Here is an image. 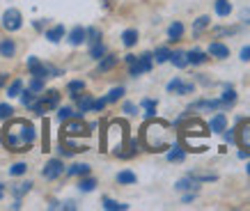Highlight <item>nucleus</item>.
Instances as JSON below:
<instances>
[{"mask_svg":"<svg viewBox=\"0 0 250 211\" xmlns=\"http://www.w3.org/2000/svg\"><path fill=\"white\" fill-rule=\"evenodd\" d=\"M92 128H94V124H85L83 117H78V115H74V117H69L67 122H64V127H62V138H76V136H87Z\"/></svg>","mask_w":250,"mask_h":211,"instance_id":"nucleus-4","label":"nucleus"},{"mask_svg":"<svg viewBox=\"0 0 250 211\" xmlns=\"http://www.w3.org/2000/svg\"><path fill=\"white\" fill-rule=\"evenodd\" d=\"M42 149L44 151H48L51 149V143H48V120H44V124H42Z\"/></svg>","mask_w":250,"mask_h":211,"instance_id":"nucleus-42","label":"nucleus"},{"mask_svg":"<svg viewBox=\"0 0 250 211\" xmlns=\"http://www.w3.org/2000/svg\"><path fill=\"white\" fill-rule=\"evenodd\" d=\"M170 124L163 120H147V124L143 127L140 140H143L145 149L149 151H166L170 147Z\"/></svg>","mask_w":250,"mask_h":211,"instance_id":"nucleus-2","label":"nucleus"},{"mask_svg":"<svg viewBox=\"0 0 250 211\" xmlns=\"http://www.w3.org/2000/svg\"><path fill=\"white\" fill-rule=\"evenodd\" d=\"M239 131V138H236V143L241 145L243 149H250V120H243L241 128H236Z\"/></svg>","mask_w":250,"mask_h":211,"instance_id":"nucleus-10","label":"nucleus"},{"mask_svg":"<svg viewBox=\"0 0 250 211\" xmlns=\"http://www.w3.org/2000/svg\"><path fill=\"white\" fill-rule=\"evenodd\" d=\"M60 209H67V211H76L78 207H76V202H71V200H69V202L60 204Z\"/></svg>","mask_w":250,"mask_h":211,"instance_id":"nucleus-50","label":"nucleus"},{"mask_svg":"<svg viewBox=\"0 0 250 211\" xmlns=\"http://www.w3.org/2000/svg\"><path fill=\"white\" fill-rule=\"evenodd\" d=\"M170 53H172V51H170L167 46H159V48L152 53V58L156 60V64H163V62L170 60Z\"/></svg>","mask_w":250,"mask_h":211,"instance_id":"nucleus-30","label":"nucleus"},{"mask_svg":"<svg viewBox=\"0 0 250 211\" xmlns=\"http://www.w3.org/2000/svg\"><path fill=\"white\" fill-rule=\"evenodd\" d=\"M167 161L170 163H182L184 158H186V149H184V145L182 143H177L174 147H167Z\"/></svg>","mask_w":250,"mask_h":211,"instance_id":"nucleus-11","label":"nucleus"},{"mask_svg":"<svg viewBox=\"0 0 250 211\" xmlns=\"http://www.w3.org/2000/svg\"><path fill=\"white\" fill-rule=\"evenodd\" d=\"M195 200V193H188V195H184V202L188 204V202H193Z\"/></svg>","mask_w":250,"mask_h":211,"instance_id":"nucleus-55","label":"nucleus"},{"mask_svg":"<svg viewBox=\"0 0 250 211\" xmlns=\"http://www.w3.org/2000/svg\"><path fill=\"white\" fill-rule=\"evenodd\" d=\"M246 172H248V174H250V163H248V168H246Z\"/></svg>","mask_w":250,"mask_h":211,"instance_id":"nucleus-61","label":"nucleus"},{"mask_svg":"<svg viewBox=\"0 0 250 211\" xmlns=\"http://www.w3.org/2000/svg\"><path fill=\"white\" fill-rule=\"evenodd\" d=\"M124 113L126 115H138V106L131 104V101H126V104H124Z\"/></svg>","mask_w":250,"mask_h":211,"instance_id":"nucleus-48","label":"nucleus"},{"mask_svg":"<svg viewBox=\"0 0 250 211\" xmlns=\"http://www.w3.org/2000/svg\"><path fill=\"white\" fill-rule=\"evenodd\" d=\"M236 32H239V28H216L213 35H216V37H223V35H236Z\"/></svg>","mask_w":250,"mask_h":211,"instance_id":"nucleus-47","label":"nucleus"},{"mask_svg":"<svg viewBox=\"0 0 250 211\" xmlns=\"http://www.w3.org/2000/svg\"><path fill=\"white\" fill-rule=\"evenodd\" d=\"M35 30H44V21H35Z\"/></svg>","mask_w":250,"mask_h":211,"instance_id":"nucleus-57","label":"nucleus"},{"mask_svg":"<svg viewBox=\"0 0 250 211\" xmlns=\"http://www.w3.org/2000/svg\"><path fill=\"white\" fill-rule=\"evenodd\" d=\"M28 172V166H25V163H14V166L9 168V174H12V177H21V174H25Z\"/></svg>","mask_w":250,"mask_h":211,"instance_id":"nucleus-44","label":"nucleus"},{"mask_svg":"<svg viewBox=\"0 0 250 211\" xmlns=\"http://www.w3.org/2000/svg\"><path fill=\"white\" fill-rule=\"evenodd\" d=\"M69 94H71V99L76 97V94H81V92H85V81H69L67 85Z\"/></svg>","mask_w":250,"mask_h":211,"instance_id":"nucleus-36","label":"nucleus"},{"mask_svg":"<svg viewBox=\"0 0 250 211\" xmlns=\"http://www.w3.org/2000/svg\"><path fill=\"white\" fill-rule=\"evenodd\" d=\"M241 60L243 62L250 60V46H243V48H241Z\"/></svg>","mask_w":250,"mask_h":211,"instance_id":"nucleus-52","label":"nucleus"},{"mask_svg":"<svg viewBox=\"0 0 250 211\" xmlns=\"http://www.w3.org/2000/svg\"><path fill=\"white\" fill-rule=\"evenodd\" d=\"M12 117H14V108L9 104H0V120L7 122V120H12Z\"/></svg>","mask_w":250,"mask_h":211,"instance_id":"nucleus-40","label":"nucleus"},{"mask_svg":"<svg viewBox=\"0 0 250 211\" xmlns=\"http://www.w3.org/2000/svg\"><path fill=\"white\" fill-rule=\"evenodd\" d=\"M74 101H76L78 104V113H90L92 110V101H94V99H92V94H83V92H81V94H76V97H74Z\"/></svg>","mask_w":250,"mask_h":211,"instance_id":"nucleus-13","label":"nucleus"},{"mask_svg":"<svg viewBox=\"0 0 250 211\" xmlns=\"http://www.w3.org/2000/svg\"><path fill=\"white\" fill-rule=\"evenodd\" d=\"M5 83H7V74H2V76H0V87H2Z\"/></svg>","mask_w":250,"mask_h":211,"instance_id":"nucleus-59","label":"nucleus"},{"mask_svg":"<svg viewBox=\"0 0 250 211\" xmlns=\"http://www.w3.org/2000/svg\"><path fill=\"white\" fill-rule=\"evenodd\" d=\"M209 23H211V19H209V16H200V19L193 23V35H200L205 28H209Z\"/></svg>","mask_w":250,"mask_h":211,"instance_id":"nucleus-37","label":"nucleus"},{"mask_svg":"<svg viewBox=\"0 0 250 211\" xmlns=\"http://www.w3.org/2000/svg\"><path fill=\"white\" fill-rule=\"evenodd\" d=\"M122 44L126 46V48H131V46L138 44V30L136 28H129V30L122 32Z\"/></svg>","mask_w":250,"mask_h":211,"instance_id":"nucleus-24","label":"nucleus"},{"mask_svg":"<svg viewBox=\"0 0 250 211\" xmlns=\"http://www.w3.org/2000/svg\"><path fill=\"white\" fill-rule=\"evenodd\" d=\"M48 209H60V202H58V200H51V204H48Z\"/></svg>","mask_w":250,"mask_h":211,"instance_id":"nucleus-56","label":"nucleus"},{"mask_svg":"<svg viewBox=\"0 0 250 211\" xmlns=\"http://www.w3.org/2000/svg\"><path fill=\"white\" fill-rule=\"evenodd\" d=\"M106 53H108V48H106V44H104V42H97V44L90 46V58H92V60H101Z\"/></svg>","mask_w":250,"mask_h":211,"instance_id":"nucleus-29","label":"nucleus"},{"mask_svg":"<svg viewBox=\"0 0 250 211\" xmlns=\"http://www.w3.org/2000/svg\"><path fill=\"white\" fill-rule=\"evenodd\" d=\"M28 71H30V76H35V78H48V74H46V62H42L39 58H28Z\"/></svg>","mask_w":250,"mask_h":211,"instance_id":"nucleus-9","label":"nucleus"},{"mask_svg":"<svg viewBox=\"0 0 250 211\" xmlns=\"http://www.w3.org/2000/svg\"><path fill=\"white\" fill-rule=\"evenodd\" d=\"M248 156H250V149H248V151H246V149L239 151V158H248Z\"/></svg>","mask_w":250,"mask_h":211,"instance_id":"nucleus-58","label":"nucleus"},{"mask_svg":"<svg viewBox=\"0 0 250 211\" xmlns=\"http://www.w3.org/2000/svg\"><path fill=\"white\" fill-rule=\"evenodd\" d=\"M167 62H172L177 69H184L186 64H188V60H186V51H172L170 53V60Z\"/></svg>","mask_w":250,"mask_h":211,"instance_id":"nucleus-22","label":"nucleus"},{"mask_svg":"<svg viewBox=\"0 0 250 211\" xmlns=\"http://www.w3.org/2000/svg\"><path fill=\"white\" fill-rule=\"evenodd\" d=\"M140 106H143V108H149V106H159V104H156L154 99H143V101H140Z\"/></svg>","mask_w":250,"mask_h":211,"instance_id":"nucleus-53","label":"nucleus"},{"mask_svg":"<svg viewBox=\"0 0 250 211\" xmlns=\"http://www.w3.org/2000/svg\"><path fill=\"white\" fill-rule=\"evenodd\" d=\"M174 189H177V190H190V189H197V181L188 174V177H184V179L177 181V184H174Z\"/></svg>","mask_w":250,"mask_h":211,"instance_id":"nucleus-33","label":"nucleus"},{"mask_svg":"<svg viewBox=\"0 0 250 211\" xmlns=\"http://www.w3.org/2000/svg\"><path fill=\"white\" fill-rule=\"evenodd\" d=\"M67 39H69V44H71V46L85 44V28H83V25H76V28L67 35Z\"/></svg>","mask_w":250,"mask_h":211,"instance_id":"nucleus-14","label":"nucleus"},{"mask_svg":"<svg viewBox=\"0 0 250 211\" xmlns=\"http://www.w3.org/2000/svg\"><path fill=\"white\" fill-rule=\"evenodd\" d=\"M21 90H23V81H21V78H16V81H12V83H9L7 97L9 99H16L19 94H21Z\"/></svg>","mask_w":250,"mask_h":211,"instance_id":"nucleus-35","label":"nucleus"},{"mask_svg":"<svg viewBox=\"0 0 250 211\" xmlns=\"http://www.w3.org/2000/svg\"><path fill=\"white\" fill-rule=\"evenodd\" d=\"M85 42H87V44H97V42H101V30H99V28H94V25H92V28H85Z\"/></svg>","mask_w":250,"mask_h":211,"instance_id":"nucleus-34","label":"nucleus"},{"mask_svg":"<svg viewBox=\"0 0 250 211\" xmlns=\"http://www.w3.org/2000/svg\"><path fill=\"white\" fill-rule=\"evenodd\" d=\"M30 190H32V181H23V184H16V186H12V189H9V193L21 200V197L25 195V193H30Z\"/></svg>","mask_w":250,"mask_h":211,"instance_id":"nucleus-26","label":"nucleus"},{"mask_svg":"<svg viewBox=\"0 0 250 211\" xmlns=\"http://www.w3.org/2000/svg\"><path fill=\"white\" fill-rule=\"evenodd\" d=\"M60 106V92L58 90H44L42 92V97L37 94V99L32 101L30 110L37 115H46L48 110H55Z\"/></svg>","mask_w":250,"mask_h":211,"instance_id":"nucleus-3","label":"nucleus"},{"mask_svg":"<svg viewBox=\"0 0 250 211\" xmlns=\"http://www.w3.org/2000/svg\"><path fill=\"white\" fill-rule=\"evenodd\" d=\"M220 99H223V101H225L228 106H232V104L236 101V92H234V87H229V85H228V87H225V92H223V97H220Z\"/></svg>","mask_w":250,"mask_h":211,"instance_id":"nucleus-43","label":"nucleus"},{"mask_svg":"<svg viewBox=\"0 0 250 211\" xmlns=\"http://www.w3.org/2000/svg\"><path fill=\"white\" fill-rule=\"evenodd\" d=\"M156 117V106H149V108H145V120H154Z\"/></svg>","mask_w":250,"mask_h":211,"instance_id":"nucleus-49","label":"nucleus"},{"mask_svg":"<svg viewBox=\"0 0 250 211\" xmlns=\"http://www.w3.org/2000/svg\"><path fill=\"white\" fill-rule=\"evenodd\" d=\"M241 21H243V23H248V25H250V7L241 9Z\"/></svg>","mask_w":250,"mask_h":211,"instance_id":"nucleus-51","label":"nucleus"},{"mask_svg":"<svg viewBox=\"0 0 250 211\" xmlns=\"http://www.w3.org/2000/svg\"><path fill=\"white\" fill-rule=\"evenodd\" d=\"M19 97H21V104L25 106V108H30L32 101L37 99V94H35L32 90H21V94H19Z\"/></svg>","mask_w":250,"mask_h":211,"instance_id":"nucleus-38","label":"nucleus"},{"mask_svg":"<svg viewBox=\"0 0 250 211\" xmlns=\"http://www.w3.org/2000/svg\"><path fill=\"white\" fill-rule=\"evenodd\" d=\"M122 97H124V87H122V85H120V87H113V90L108 92L106 101H108V104H115V101H120Z\"/></svg>","mask_w":250,"mask_h":211,"instance_id":"nucleus-39","label":"nucleus"},{"mask_svg":"<svg viewBox=\"0 0 250 211\" xmlns=\"http://www.w3.org/2000/svg\"><path fill=\"white\" fill-rule=\"evenodd\" d=\"M92 168L87 163H74V166L67 170V177H85V174H90Z\"/></svg>","mask_w":250,"mask_h":211,"instance_id":"nucleus-20","label":"nucleus"},{"mask_svg":"<svg viewBox=\"0 0 250 211\" xmlns=\"http://www.w3.org/2000/svg\"><path fill=\"white\" fill-rule=\"evenodd\" d=\"M136 60H138V55H133V53H129V55L124 58V62H126V64H133Z\"/></svg>","mask_w":250,"mask_h":211,"instance_id":"nucleus-54","label":"nucleus"},{"mask_svg":"<svg viewBox=\"0 0 250 211\" xmlns=\"http://www.w3.org/2000/svg\"><path fill=\"white\" fill-rule=\"evenodd\" d=\"M138 177L131 170H122V172H117V184H124V186H131V184H136Z\"/></svg>","mask_w":250,"mask_h":211,"instance_id":"nucleus-31","label":"nucleus"},{"mask_svg":"<svg viewBox=\"0 0 250 211\" xmlns=\"http://www.w3.org/2000/svg\"><path fill=\"white\" fill-rule=\"evenodd\" d=\"M209 55L225 60V58H229V48L225 44H220V42H211V44H209Z\"/></svg>","mask_w":250,"mask_h":211,"instance_id":"nucleus-12","label":"nucleus"},{"mask_svg":"<svg viewBox=\"0 0 250 211\" xmlns=\"http://www.w3.org/2000/svg\"><path fill=\"white\" fill-rule=\"evenodd\" d=\"M2 145L9 151H28L37 140L35 124L28 120H7V127L2 128Z\"/></svg>","mask_w":250,"mask_h":211,"instance_id":"nucleus-1","label":"nucleus"},{"mask_svg":"<svg viewBox=\"0 0 250 211\" xmlns=\"http://www.w3.org/2000/svg\"><path fill=\"white\" fill-rule=\"evenodd\" d=\"M197 108H207V110H223V108H228V104L223 101V99H202V101H195V104L188 108V113L197 110Z\"/></svg>","mask_w":250,"mask_h":211,"instance_id":"nucleus-7","label":"nucleus"},{"mask_svg":"<svg viewBox=\"0 0 250 211\" xmlns=\"http://www.w3.org/2000/svg\"><path fill=\"white\" fill-rule=\"evenodd\" d=\"M62 174H64V163H62V158H51V161L44 166V170H42V177H44L46 181H55L58 177H62Z\"/></svg>","mask_w":250,"mask_h":211,"instance_id":"nucleus-6","label":"nucleus"},{"mask_svg":"<svg viewBox=\"0 0 250 211\" xmlns=\"http://www.w3.org/2000/svg\"><path fill=\"white\" fill-rule=\"evenodd\" d=\"M117 67V55H104L101 60H99V67H97V71L99 74H104V71H110V69H115Z\"/></svg>","mask_w":250,"mask_h":211,"instance_id":"nucleus-15","label":"nucleus"},{"mask_svg":"<svg viewBox=\"0 0 250 211\" xmlns=\"http://www.w3.org/2000/svg\"><path fill=\"white\" fill-rule=\"evenodd\" d=\"M167 92H170V94H193V92H195V85L184 83L182 78H174V81L167 83Z\"/></svg>","mask_w":250,"mask_h":211,"instance_id":"nucleus-8","label":"nucleus"},{"mask_svg":"<svg viewBox=\"0 0 250 211\" xmlns=\"http://www.w3.org/2000/svg\"><path fill=\"white\" fill-rule=\"evenodd\" d=\"M186 60H188V64H205V62H207V53L200 51V48H193V51L186 53Z\"/></svg>","mask_w":250,"mask_h":211,"instance_id":"nucleus-18","label":"nucleus"},{"mask_svg":"<svg viewBox=\"0 0 250 211\" xmlns=\"http://www.w3.org/2000/svg\"><path fill=\"white\" fill-rule=\"evenodd\" d=\"M2 197H5V186L0 184V200H2Z\"/></svg>","mask_w":250,"mask_h":211,"instance_id":"nucleus-60","label":"nucleus"},{"mask_svg":"<svg viewBox=\"0 0 250 211\" xmlns=\"http://www.w3.org/2000/svg\"><path fill=\"white\" fill-rule=\"evenodd\" d=\"M223 140L225 143H236V128H223Z\"/></svg>","mask_w":250,"mask_h":211,"instance_id":"nucleus-45","label":"nucleus"},{"mask_svg":"<svg viewBox=\"0 0 250 211\" xmlns=\"http://www.w3.org/2000/svg\"><path fill=\"white\" fill-rule=\"evenodd\" d=\"M55 110H58V120H60V122H67L69 117H74V115H78V117H83V113H74V110H71L69 106H58Z\"/></svg>","mask_w":250,"mask_h":211,"instance_id":"nucleus-32","label":"nucleus"},{"mask_svg":"<svg viewBox=\"0 0 250 211\" xmlns=\"http://www.w3.org/2000/svg\"><path fill=\"white\" fill-rule=\"evenodd\" d=\"M14 53H16L14 39H2V42H0V55H2V58H14Z\"/></svg>","mask_w":250,"mask_h":211,"instance_id":"nucleus-21","label":"nucleus"},{"mask_svg":"<svg viewBox=\"0 0 250 211\" xmlns=\"http://www.w3.org/2000/svg\"><path fill=\"white\" fill-rule=\"evenodd\" d=\"M44 37L48 39V42H53V44L62 42V39H64V25H53V28H48V30L44 32Z\"/></svg>","mask_w":250,"mask_h":211,"instance_id":"nucleus-17","label":"nucleus"},{"mask_svg":"<svg viewBox=\"0 0 250 211\" xmlns=\"http://www.w3.org/2000/svg\"><path fill=\"white\" fill-rule=\"evenodd\" d=\"M213 9H216L218 16L225 19V16L232 14V2H229V0H216V2H213Z\"/></svg>","mask_w":250,"mask_h":211,"instance_id":"nucleus-23","label":"nucleus"},{"mask_svg":"<svg viewBox=\"0 0 250 211\" xmlns=\"http://www.w3.org/2000/svg\"><path fill=\"white\" fill-rule=\"evenodd\" d=\"M182 35H184V23L174 21L172 25L167 28V39H170V42H179V39H182Z\"/></svg>","mask_w":250,"mask_h":211,"instance_id":"nucleus-25","label":"nucleus"},{"mask_svg":"<svg viewBox=\"0 0 250 211\" xmlns=\"http://www.w3.org/2000/svg\"><path fill=\"white\" fill-rule=\"evenodd\" d=\"M94 189H97V179L94 177H90V174L81 177V181H78V190L81 193H92Z\"/></svg>","mask_w":250,"mask_h":211,"instance_id":"nucleus-19","label":"nucleus"},{"mask_svg":"<svg viewBox=\"0 0 250 211\" xmlns=\"http://www.w3.org/2000/svg\"><path fill=\"white\" fill-rule=\"evenodd\" d=\"M106 106H108L106 99H94V101H92V110H94V113H101Z\"/></svg>","mask_w":250,"mask_h":211,"instance_id":"nucleus-46","label":"nucleus"},{"mask_svg":"<svg viewBox=\"0 0 250 211\" xmlns=\"http://www.w3.org/2000/svg\"><path fill=\"white\" fill-rule=\"evenodd\" d=\"M2 28H5L7 32H16V30H21L23 28V16L16 7H9L7 12L2 14Z\"/></svg>","mask_w":250,"mask_h":211,"instance_id":"nucleus-5","label":"nucleus"},{"mask_svg":"<svg viewBox=\"0 0 250 211\" xmlns=\"http://www.w3.org/2000/svg\"><path fill=\"white\" fill-rule=\"evenodd\" d=\"M28 90H32L35 94H42V92H44V78H35V76H32V81H30V85H28Z\"/></svg>","mask_w":250,"mask_h":211,"instance_id":"nucleus-41","label":"nucleus"},{"mask_svg":"<svg viewBox=\"0 0 250 211\" xmlns=\"http://www.w3.org/2000/svg\"><path fill=\"white\" fill-rule=\"evenodd\" d=\"M101 202H104V209L106 211H126L129 209V204L117 202V200H110V197H104Z\"/></svg>","mask_w":250,"mask_h":211,"instance_id":"nucleus-28","label":"nucleus"},{"mask_svg":"<svg viewBox=\"0 0 250 211\" xmlns=\"http://www.w3.org/2000/svg\"><path fill=\"white\" fill-rule=\"evenodd\" d=\"M138 64H140V69H143V74H147V71H152V67H154V58H152V53L147 51V53H143V55H138Z\"/></svg>","mask_w":250,"mask_h":211,"instance_id":"nucleus-27","label":"nucleus"},{"mask_svg":"<svg viewBox=\"0 0 250 211\" xmlns=\"http://www.w3.org/2000/svg\"><path fill=\"white\" fill-rule=\"evenodd\" d=\"M223 128H228V117L223 113H218L209 122V131H211V133H223Z\"/></svg>","mask_w":250,"mask_h":211,"instance_id":"nucleus-16","label":"nucleus"}]
</instances>
